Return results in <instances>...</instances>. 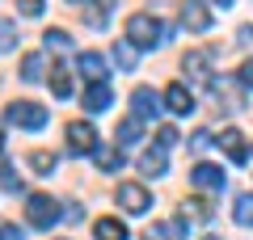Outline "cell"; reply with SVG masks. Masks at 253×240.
<instances>
[{"mask_svg": "<svg viewBox=\"0 0 253 240\" xmlns=\"http://www.w3.org/2000/svg\"><path fill=\"white\" fill-rule=\"evenodd\" d=\"M161 38H165L161 17H152V13H131L126 17V42L135 51H152V46H161Z\"/></svg>", "mask_w": 253, "mask_h": 240, "instance_id": "1", "label": "cell"}, {"mask_svg": "<svg viewBox=\"0 0 253 240\" xmlns=\"http://www.w3.org/2000/svg\"><path fill=\"white\" fill-rule=\"evenodd\" d=\"M46 106H38V101H13L9 110H4V122L9 126H21V131H42L46 126Z\"/></svg>", "mask_w": 253, "mask_h": 240, "instance_id": "2", "label": "cell"}, {"mask_svg": "<svg viewBox=\"0 0 253 240\" xmlns=\"http://www.w3.org/2000/svg\"><path fill=\"white\" fill-rule=\"evenodd\" d=\"M59 202H55L51 194H30L26 198V219H30V228H42V232H51L55 223H59Z\"/></svg>", "mask_w": 253, "mask_h": 240, "instance_id": "3", "label": "cell"}, {"mask_svg": "<svg viewBox=\"0 0 253 240\" xmlns=\"http://www.w3.org/2000/svg\"><path fill=\"white\" fill-rule=\"evenodd\" d=\"M118 206H123L126 215H144L148 206H152V194H148L139 181H123V186H118Z\"/></svg>", "mask_w": 253, "mask_h": 240, "instance_id": "4", "label": "cell"}, {"mask_svg": "<svg viewBox=\"0 0 253 240\" xmlns=\"http://www.w3.org/2000/svg\"><path fill=\"white\" fill-rule=\"evenodd\" d=\"M211 9H207V0H181V26L194 30V34H203V30H211Z\"/></svg>", "mask_w": 253, "mask_h": 240, "instance_id": "5", "label": "cell"}, {"mask_svg": "<svg viewBox=\"0 0 253 240\" xmlns=\"http://www.w3.org/2000/svg\"><path fill=\"white\" fill-rule=\"evenodd\" d=\"M93 148H97V131L89 122H68V152L72 156H84Z\"/></svg>", "mask_w": 253, "mask_h": 240, "instance_id": "6", "label": "cell"}, {"mask_svg": "<svg viewBox=\"0 0 253 240\" xmlns=\"http://www.w3.org/2000/svg\"><path fill=\"white\" fill-rule=\"evenodd\" d=\"M156 114H161V97H156L148 84H139V89L131 93V118L144 122V118H156Z\"/></svg>", "mask_w": 253, "mask_h": 240, "instance_id": "7", "label": "cell"}, {"mask_svg": "<svg viewBox=\"0 0 253 240\" xmlns=\"http://www.w3.org/2000/svg\"><path fill=\"white\" fill-rule=\"evenodd\" d=\"M190 181H194L199 190L219 194V190H224V169H219V164H207V160H199V164H194V173H190Z\"/></svg>", "mask_w": 253, "mask_h": 240, "instance_id": "8", "label": "cell"}, {"mask_svg": "<svg viewBox=\"0 0 253 240\" xmlns=\"http://www.w3.org/2000/svg\"><path fill=\"white\" fill-rule=\"evenodd\" d=\"M181 68H186V76H190V80H199V84H211V55H207V51H186Z\"/></svg>", "mask_w": 253, "mask_h": 240, "instance_id": "9", "label": "cell"}, {"mask_svg": "<svg viewBox=\"0 0 253 240\" xmlns=\"http://www.w3.org/2000/svg\"><path fill=\"white\" fill-rule=\"evenodd\" d=\"M165 106H169L173 114H194V93H190L181 80H173L169 89H165Z\"/></svg>", "mask_w": 253, "mask_h": 240, "instance_id": "10", "label": "cell"}, {"mask_svg": "<svg viewBox=\"0 0 253 240\" xmlns=\"http://www.w3.org/2000/svg\"><path fill=\"white\" fill-rule=\"evenodd\" d=\"M219 148L228 152V160H232V164H249V148H245V135L236 131V126H228V131L219 135Z\"/></svg>", "mask_w": 253, "mask_h": 240, "instance_id": "11", "label": "cell"}, {"mask_svg": "<svg viewBox=\"0 0 253 240\" xmlns=\"http://www.w3.org/2000/svg\"><path fill=\"white\" fill-rule=\"evenodd\" d=\"M76 68H81V76L89 80V84H101V80H106V59H101L97 51H81Z\"/></svg>", "mask_w": 253, "mask_h": 240, "instance_id": "12", "label": "cell"}, {"mask_svg": "<svg viewBox=\"0 0 253 240\" xmlns=\"http://www.w3.org/2000/svg\"><path fill=\"white\" fill-rule=\"evenodd\" d=\"M165 152H169V148H161V143H156V148H148L144 156H139V169H144L148 177H161V173L169 169V156H165Z\"/></svg>", "mask_w": 253, "mask_h": 240, "instance_id": "13", "label": "cell"}, {"mask_svg": "<svg viewBox=\"0 0 253 240\" xmlns=\"http://www.w3.org/2000/svg\"><path fill=\"white\" fill-rule=\"evenodd\" d=\"M26 164L38 173V177H51L55 164H59V156H55V152H46V148H38V152H30V156H26Z\"/></svg>", "mask_w": 253, "mask_h": 240, "instance_id": "14", "label": "cell"}, {"mask_svg": "<svg viewBox=\"0 0 253 240\" xmlns=\"http://www.w3.org/2000/svg\"><path fill=\"white\" fill-rule=\"evenodd\" d=\"M106 106H110V84L106 80H101V84H89V89H84V110H89V114H101Z\"/></svg>", "mask_w": 253, "mask_h": 240, "instance_id": "15", "label": "cell"}, {"mask_svg": "<svg viewBox=\"0 0 253 240\" xmlns=\"http://www.w3.org/2000/svg\"><path fill=\"white\" fill-rule=\"evenodd\" d=\"M93 236H97V240H126V228H123V219L106 215V219L93 223Z\"/></svg>", "mask_w": 253, "mask_h": 240, "instance_id": "16", "label": "cell"}, {"mask_svg": "<svg viewBox=\"0 0 253 240\" xmlns=\"http://www.w3.org/2000/svg\"><path fill=\"white\" fill-rule=\"evenodd\" d=\"M93 156H97V169L101 173H118V169H123V152H118V148H101V143H97Z\"/></svg>", "mask_w": 253, "mask_h": 240, "instance_id": "17", "label": "cell"}, {"mask_svg": "<svg viewBox=\"0 0 253 240\" xmlns=\"http://www.w3.org/2000/svg\"><path fill=\"white\" fill-rule=\"evenodd\" d=\"M51 93H55V97H68V93H72V76H68L63 63H55V68H51Z\"/></svg>", "mask_w": 253, "mask_h": 240, "instance_id": "18", "label": "cell"}, {"mask_svg": "<svg viewBox=\"0 0 253 240\" xmlns=\"http://www.w3.org/2000/svg\"><path fill=\"white\" fill-rule=\"evenodd\" d=\"M139 135H144L139 118H123V122H118V131H114V139H118V143H139Z\"/></svg>", "mask_w": 253, "mask_h": 240, "instance_id": "19", "label": "cell"}, {"mask_svg": "<svg viewBox=\"0 0 253 240\" xmlns=\"http://www.w3.org/2000/svg\"><path fill=\"white\" fill-rule=\"evenodd\" d=\"M232 219L241 223V228H253V194H241L232 206Z\"/></svg>", "mask_w": 253, "mask_h": 240, "instance_id": "20", "label": "cell"}, {"mask_svg": "<svg viewBox=\"0 0 253 240\" xmlns=\"http://www.w3.org/2000/svg\"><path fill=\"white\" fill-rule=\"evenodd\" d=\"M21 80H26V84H38V80H42V55H26V59H21Z\"/></svg>", "mask_w": 253, "mask_h": 240, "instance_id": "21", "label": "cell"}, {"mask_svg": "<svg viewBox=\"0 0 253 240\" xmlns=\"http://www.w3.org/2000/svg\"><path fill=\"white\" fill-rule=\"evenodd\" d=\"M114 59H118L123 72H131V68H135V46H131V42H114Z\"/></svg>", "mask_w": 253, "mask_h": 240, "instance_id": "22", "label": "cell"}, {"mask_svg": "<svg viewBox=\"0 0 253 240\" xmlns=\"http://www.w3.org/2000/svg\"><path fill=\"white\" fill-rule=\"evenodd\" d=\"M13 42H17V26H13V21H4V17H0V51H9Z\"/></svg>", "mask_w": 253, "mask_h": 240, "instance_id": "23", "label": "cell"}, {"mask_svg": "<svg viewBox=\"0 0 253 240\" xmlns=\"http://www.w3.org/2000/svg\"><path fill=\"white\" fill-rule=\"evenodd\" d=\"M46 46H55V51H63V46H68V42H72V38H68V30H46Z\"/></svg>", "mask_w": 253, "mask_h": 240, "instance_id": "24", "label": "cell"}, {"mask_svg": "<svg viewBox=\"0 0 253 240\" xmlns=\"http://www.w3.org/2000/svg\"><path fill=\"white\" fill-rule=\"evenodd\" d=\"M190 215H194V219H211V202H207V198H190Z\"/></svg>", "mask_w": 253, "mask_h": 240, "instance_id": "25", "label": "cell"}, {"mask_svg": "<svg viewBox=\"0 0 253 240\" xmlns=\"http://www.w3.org/2000/svg\"><path fill=\"white\" fill-rule=\"evenodd\" d=\"M0 240H26V236H21V228H17V223L0 219Z\"/></svg>", "mask_w": 253, "mask_h": 240, "instance_id": "26", "label": "cell"}, {"mask_svg": "<svg viewBox=\"0 0 253 240\" xmlns=\"http://www.w3.org/2000/svg\"><path fill=\"white\" fill-rule=\"evenodd\" d=\"M177 139H181V135L173 131V126H161V131H156V143H161V148H173Z\"/></svg>", "mask_w": 253, "mask_h": 240, "instance_id": "27", "label": "cell"}, {"mask_svg": "<svg viewBox=\"0 0 253 240\" xmlns=\"http://www.w3.org/2000/svg\"><path fill=\"white\" fill-rule=\"evenodd\" d=\"M236 80H241L245 89H253V59H245L241 68H236Z\"/></svg>", "mask_w": 253, "mask_h": 240, "instance_id": "28", "label": "cell"}, {"mask_svg": "<svg viewBox=\"0 0 253 240\" xmlns=\"http://www.w3.org/2000/svg\"><path fill=\"white\" fill-rule=\"evenodd\" d=\"M17 4H21L26 17H38V13H42V0H17Z\"/></svg>", "mask_w": 253, "mask_h": 240, "instance_id": "29", "label": "cell"}, {"mask_svg": "<svg viewBox=\"0 0 253 240\" xmlns=\"http://www.w3.org/2000/svg\"><path fill=\"white\" fill-rule=\"evenodd\" d=\"M190 148H194V152H207V148H211V135H207V131H199L194 139H190Z\"/></svg>", "mask_w": 253, "mask_h": 240, "instance_id": "30", "label": "cell"}, {"mask_svg": "<svg viewBox=\"0 0 253 240\" xmlns=\"http://www.w3.org/2000/svg\"><path fill=\"white\" fill-rule=\"evenodd\" d=\"M203 240H224V236H203Z\"/></svg>", "mask_w": 253, "mask_h": 240, "instance_id": "31", "label": "cell"}, {"mask_svg": "<svg viewBox=\"0 0 253 240\" xmlns=\"http://www.w3.org/2000/svg\"><path fill=\"white\" fill-rule=\"evenodd\" d=\"M219 4H232V0H219Z\"/></svg>", "mask_w": 253, "mask_h": 240, "instance_id": "32", "label": "cell"}, {"mask_svg": "<svg viewBox=\"0 0 253 240\" xmlns=\"http://www.w3.org/2000/svg\"><path fill=\"white\" fill-rule=\"evenodd\" d=\"M81 4H84V0H81Z\"/></svg>", "mask_w": 253, "mask_h": 240, "instance_id": "33", "label": "cell"}]
</instances>
